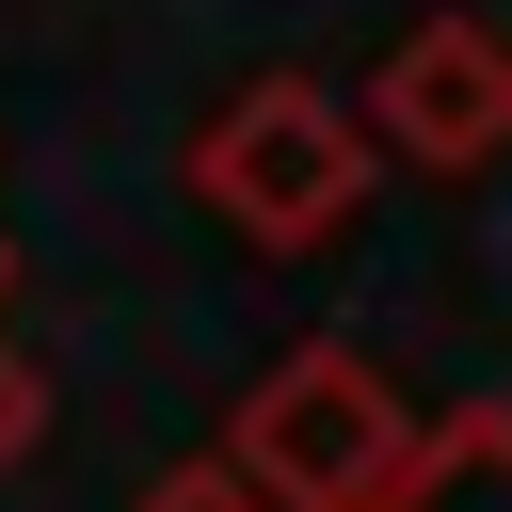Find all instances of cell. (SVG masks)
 Listing matches in <instances>:
<instances>
[{"label": "cell", "instance_id": "3", "mask_svg": "<svg viewBox=\"0 0 512 512\" xmlns=\"http://www.w3.org/2000/svg\"><path fill=\"white\" fill-rule=\"evenodd\" d=\"M352 128H368V160H416V176H480V160L512 144V48H496L480 16H416V32L368 64Z\"/></svg>", "mask_w": 512, "mask_h": 512}, {"label": "cell", "instance_id": "7", "mask_svg": "<svg viewBox=\"0 0 512 512\" xmlns=\"http://www.w3.org/2000/svg\"><path fill=\"white\" fill-rule=\"evenodd\" d=\"M0 288H16V240H0Z\"/></svg>", "mask_w": 512, "mask_h": 512}, {"label": "cell", "instance_id": "6", "mask_svg": "<svg viewBox=\"0 0 512 512\" xmlns=\"http://www.w3.org/2000/svg\"><path fill=\"white\" fill-rule=\"evenodd\" d=\"M32 448H48V384H32V352L0 336V480H16Z\"/></svg>", "mask_w": 512, "mask_h": 512}, {"label": "cell", "instance_id": "2", "mask_svg": "<svg viewBox=\"0 0 512 512\" xmlns=\"http://www.w3.org/2000/svg\"><path fill=\"white\" fill-rule=\"evenodd\" d=\"M368 128H352V96L336 80H304V64H272V80H240L208 128H192V208L224 224V240H256V256H304V240H336L352 208H368Z\"/></svg>", "mask_w": 512, "mask_h": 512}, {"label": "cell", "instance_id": "5", "mask_svg": "<svg viewBox=\"0 0 512 512\" xmlns=\"http://www.w3.org/2000/svg\"><path fill=\"white\" fill-rule=\"evenodd\" d=\"M128 512H272V496H256V480H240L224 448H192V464H160V480H144Z\"/></svg>", "mask_w": 512, "mask_h": 512}, {"label": "cell", "instance_id": "4", "mask_svg": "<svg viewBox=\"0 0 512 512\" xmlns=\"http://www.w3.org/2000/svg\"><path fill=\"white\" fill-rule=\"evenodd\" d=\"M368 512H512V416L448 400V416H432V448H416V464H400Z\"/></svg>", "mask_w": 512, "mask_h": 512}, {"label": "cell", "instance_id": "1", "mask_svg": "<svg viewBox=\"0 0 512 512\" xmlns=\"http://www.w3.org/2000/svg\"><path fill=\"white\" fill-rule=\"evenodd\" d=\"M432 416H448V400H416L384 352L304 336V352H272V368L224 400V464H240L272 512H368V496L432 448Z\"/></svg>", "mask_w": 512, "mask_h": 512}]
</instances>
